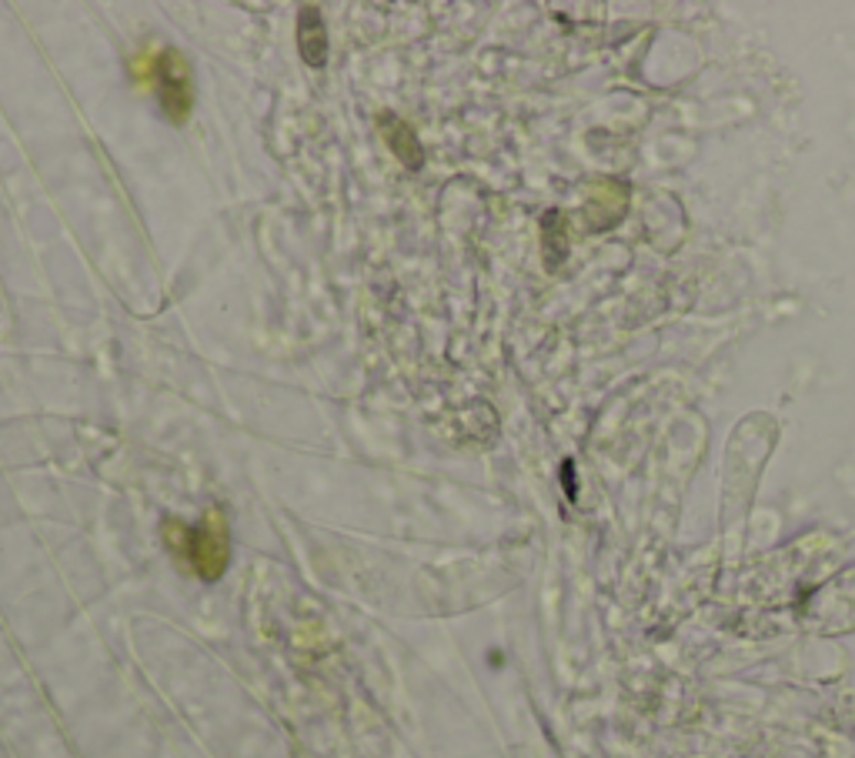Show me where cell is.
<instances>
[{
	"label": "cell",
	"instance_id": "6da1fadb",
	"mask_svg": "<svg viewBox=\"0 0 855 758\" xmlns=\"http://www.w3.org/2000/svg\"><path fill=\"white\" fill-rule=\"evenodd\" d=\"M167 551L201 582H218L231 561V528L228 518L215 508L198 525L180 518H164L161 525Z\"/></svg>",
	"mask_w": 855,
	"mask_h": 758
},
{
	"label": "cell",
	"instance_id": "7a4b0ae2",
	"mask_svg": "<svg viewBox=\"0 0 855 758\" xmlns=\"http://www.w3.org/2000/svg\"><path fill=\"white\" fill-rule=\"evenodd\" d=\"M147 84L154 87L167 121L174 128L187 124L195 111V70L177 47H161L147 61Z\"/></svg>",
	"mask_w": 855,
	"mask_h": 758
},
{
	"label": "cell",
	"instance_id": "3957f363",
	"mask_svg": "<svg viewBox=\"0 0 855 758\" xmlns=\"http://www.w3.org/2000/svg\"><path fill=\"white\" fill-rule=\"evenodd\" d=\"M377 131H382V138H385L388 151H392V154L408 167V171H418V167L425 164L421 141H418L415 128H412L405 118H398L395 111H382V114H377Z\"/></svg>",
	"mask_w": 855,
	"mask_h": 758
},
{
	"label": "cell",
	"instance_id": "277c9868",
	"mask_svg": "<svg viewBox=\"0 0 855 758\" xmlns=\"http://www.w3.org/2000/svg\"><path fill=\"white\" fill-rule=\"evenodd\" d=\"M298 51L311 70H321L328 64V28L315 4L298 11Z\"/></svg>",
	"mask_w": 855,
	"mask_h": 758
}]
</instances>
